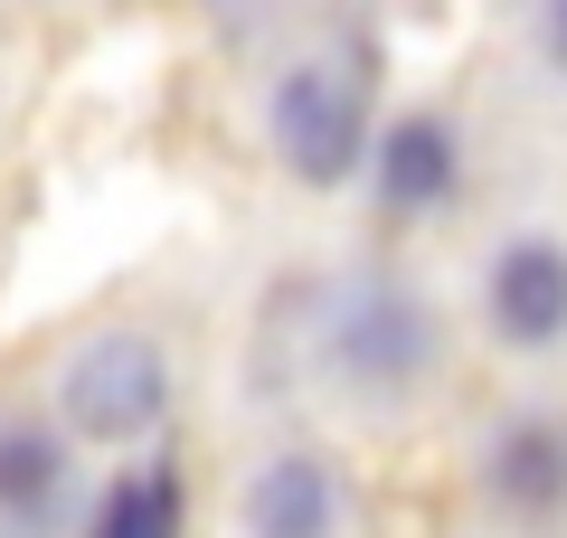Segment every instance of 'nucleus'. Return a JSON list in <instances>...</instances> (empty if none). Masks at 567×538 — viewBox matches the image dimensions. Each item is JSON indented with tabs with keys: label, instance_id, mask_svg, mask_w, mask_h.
<instances>
[{
	"label": "nucleus",
	"instance_id": "4",
	"mask_svg": "<svg viewBox=\"0 0 567 538\" xmlns=\"http://www.w3.org/2000/svg\"><path fill=\"white\" fill-rule=\"evenodd\" d=\"M341 510H350L341 473H331L322 454H303V444L265 454L256 473H246V492H237L246 538H341Z\"/></svg>",
	"mask_w": 567,
	"mask_h": 538
},
{
	"label": "nucleus",
	"instance_id": "2",
	"mask_svg": "<svg viewBox=\"0 0 567 538\" xmlns=\"http://www.w3.org/2000/svg\"><path fill=\"white\" fill-rule=\"evenodd\" d=\"M58 416L85 444H142L171 416V359L152 331H95L58 379Z\"/></svg>",
	"mask_w": 567,
	"mask_h": 538
},
{
	"label": "nucleus",
	"instance_id": "10",
	"mask_svg": "<svg viewBox=\"0 0 567 538\" xmlns=\"http://www.w3.org/2000/svg\"><path fill=\"white\" fill-rule=\"evenodd\" d=\"M548 58L567 66V0H548Z\"/></svg>",
	"mask_w": 567,
	"mask_h": 538
},
{
	"label": "nucleus",
	"instance_id": "7",
	"mask_svg": "<svg viewBox=\"0 0 567 538\" xmlns=\"http://www.w3.org/2000/svg\"><path fill=\"white\" fill-rule=\"evenodd\" d=\"M492 500H502L520 529H558L567 519V435L548 416H511L492 435Z\"/></svg>",
	"mask_w": 567,
	"mask_h": 538
},
{
	"label": "nucleus",
	"instance_id": "6",
	"mask_svg": "<svg viewBox=\"0 0 567 538\" xmlns=\"http://www.w3.org/2000/svg\"><path fill=\"white\" fill-rule=\"evenodd\" d=\"M369 170H379V199L398 208V218H425V208L454 199V179H464V142H454L445 114H398L379 133V152H369Z\"/></svg>",
	"mask_w": 567,
	"mask_h": 538
},
{
	"label": "nucleus",
	"instance_id": "8",
	"mask_svg": "<svg viewBox=\"0 0 567 538\" xmlns=\"http://www.w3.org/2000/svg\"><path fill=\"white\" fill-rule=\"evenodd\" d=\"M58 500H66V435L10 416V425H0V510L29 519V529H48Z\"/></svg>",
	"mask_w": 567,
	"mask_h": 538
},
{
	"label": "nucleus",
	"instance_id": "3",
	"mask_svg": "<svg viewBox=\"0 0 567 538\" xmlns=\"http://www.w3.org/2000/svg\"><path fill=\"white\" fill-rule=\"evenodd\" d=\"M331 359H341V379L369 387V397H406L425 379V359H435V321L406 283L369 275L331 302Z\"/></svg>",
	"mask_w": 567,
	"mask_h": 538
},
{
	"label": "nucleus",
	"instance_id": "1",
	"mask_svg": "<svg viewBox=\"0 0 567 538\" xmlns=\"http://www.w3.org/2000/svg\"><path fill=\"white\" fill-rule=\"evenodd\" d=\"M265 133H275V161L303 179V189H341V179L369 161V95H360V76L331 66V58L284 66L275 95H265Z\"/></svg>",
	"mask_w": 567,
	"mask_h": 538
},
{
	"label": "nucleus",
	"instance_id": "5",
	"mask_svg": "<svg viewBox=\"0 0 567 538\" xmlns=\"http://www.w3.org/2000/svg\"><path fill=\"white\" fill-rule=\"evenodd\" d=\"M483 312L511 350H548L567 340V246L558 237H511L483 275Z\"/></svg>",
	"mask_w": 567,
	"mask_h": 538
},
{
	"label": "nucleus",
	"instance_id": "9",
	"mask_svg": "<svg viewBox=\"0 0 567 538\" xmlns=\"http://www.w3.org/2000/svg\"><path fill=\"white\" fill-rule=\"evenodd\" d=\"M95 538H181V482L171 473H133L114 500H104Z\"/></svg>",
	"mask_w": 567,
	"mask_h": 538
}]
</instances>
